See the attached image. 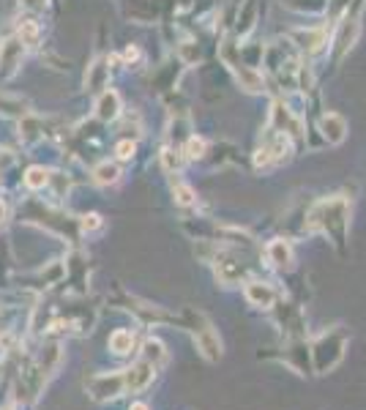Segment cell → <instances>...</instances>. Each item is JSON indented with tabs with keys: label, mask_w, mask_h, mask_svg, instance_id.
<instances>
[{
	"label": "cell",
	"mask_w": 366,
	"mask_h": 410,
	"mask_svg": "<svg viewBox=\"0 0 366 410\" xmlns=\"http://www.w3.org/2000/svg\"><path fill=\"white\" fill-rule=\"evenodd\" d=\"M104 74H107V66H104V60H96V66L91 69V74L85 77V82H88V88H91V91H96V88H101V82H104Z\"/></svg>",
	"instance_id": "cell-20"
},
{
	"label": "cell",
	"mask_w": 366,
	"mask_h": 410,
	"mask_svg": "<svg viewBox=\"0 0 366 410\" xmlns=\"http://www.w3.org/2000/svg\"><path fill=\"white\" fill-rule=\"evenodd\" d=\"M216 277H219L221 284H238L244 279V265L230 255H219L216 257Z\"/></svg>",
	"instance_id": "cell-9"
},
{
	"label": "cell",
	"mask_w": 366,
	"mask_h": 410,
	"mask_svg": "<svg viewBox=\"0 0 366 410\" xmlns=\"http://www.w3.org/2000/svg\"><path fill=\"white\" fill-rule=\"evenodd\" d=\"M3 410H14V408H3Z\"/></svg>",
	"instance_id": "cell-28"
},
{
	"label": "cell",
	"mask_w": 366,
	"mask_h": 410,
	"mask_svg": "<svg viewBox=\"0 0 366 410\" xmlns=\"http://www.w3.org/2000/svg\"><path fill=\"white\" fill-rule=\"evenodd\" d=\"M25 183H27V189H44L49 183V170H44V167H30L25 173Z\"/></svg>",
	"instance_id": "cell-16"
},
{
	"label": "cell",
	"mask_w": 366,
	"mask_h": 410,
	"mask_svg": "<svg viewBox=\"0 0 366 410\" xmlns=\"http://www.w3.org/2000/svg\"><path fill=\"white\" fill-rule=\"evenodd\" d=\"M25 8H33V11H41L47 6V0H22Z\"/></svg>",
	"instance_id": "cell-25"
},
{
	"label": "cell",
	"mask_w": 366,
	"mask_h": 410,
	"mask_svg": "<svg viewBox=\"0 0 366 410\" xmlns=\"http://www.w3.org/2000/svg\"><path fill=\"white\" fill-rule=\"evenodd\" d=\"M202 154H205V140H202V137H189V143H186V156H189V159H200Z\"/></svg>",
	"instance_id": "cell-21"
},
{
	"label": "cell",
	"mask_w": 366,
	"mask_h": 410,
	"mask_svg": "<svg viewBox=\"0 0 366 410\" xmlns=\"http://www.w3.org/2000/svg\"><path fill=\"white\" fill-rule=\"evenodd\" d=\"M118 115H121V96H118L115 91H104L96 102V118L98 121H104V124H110V121H115Z\"/></svg>",
	"instance_id": "cell-11"
},
{
	"label": "cell",
	"mask_w": 366,
	"mask_h": 410,
	"mask_svg": "<svg viewBox=\"0 0 366 410\" xmlns=\"http://www.w3.org/2000/svg\"><path fill=\"white\" fill-rule=\"evenodd\" d=\"M134 331H129V329H118L115 333H110V350L115 353V356H126V353H131L134 350Z\"/></svg>",
	"instance_id": "cell-12"
},
{
	"label": "cell",
	"mask_w": 366,
	"mask_h": 410,
	"mask_svg": "<svg viewBox=\"0 0 366 410\" xmlns=\"http://www.w3.org/2000/svg\"><path fill=\"white\" fill-rule=\"evenodd\" d=\"M39 36H41V30H39V25L33 20H25L22 25H20V41L22 44H39Z\"/></svg>",
	"instance_id": "cell-18"
},
{
	"label": "cell",
	"mask_w": 366,
	"mask_h": 410,
	"mask_svg": "<svg viewBox=\"0 0 366 410\" xmlns=\"http://www.w3.org/2000/svg\"><path fill=\"white\" fill-rule=\"evenodd\" d=\"M6 216H8V211H6V203L0 200V230L6 227Z\"/></svg>",
	"instance_id": "cell-26"
},
{
	"label": "cell",
	"mask_w": 366,
	"mask_h": 410,
	"mask_svg": "<svg viewBox=\"0 0 366 410\" xmlns=\"http://www.w3.org/2000/svg\"><path fill=\"white\" fill-rule=\"evenodd\" d=\"M82 230H96V227H101V216L98 213H88V216H82Z\"/></svg>",
	"instance_id": "cell-22"
},
{
	"label": "cell",
	"mask_w": 366,
	"mask_h": 410,
	"mask_svg": "<svg viewBox=\"0 0 366 410\" xmlns=\"http://www.w3.org/2000/svg\"><path fill=\"white\" fill-rule=\"evenodd\" d=\"M355 36H358V22H344L342 30H339V39H336V44H339V50H350L353 47V41H355Z\"/></svg>",
	"instance_id": "cell-17"
},
{
	"label": "cell",
	"mask_w": 366,
	"mask_h": 410,
	"mask_svg": "<svg viewBox=\"0 0 366 410\" xmlns=\"http://www.w3.org/2000/svg\"><path fill=\"white\" fill-rule=\"evenodd\" d=\"M22 55H25V44L20 39H8L0 44V74L3 77H11L20 63H22Z\"/></svg>",
	"instance_id": "cell-6"
},
{
	"label": "cell",
	"mask_w": 366,
	"mask_h": 410,
	"mask_svg": "<svg viewBox=\"0 0 366 410\" xmlns=\"http://www.w3.org/2000/svg\"><path fill=\"white\" fill-rule=\"evenodd\" d=\"M126 391H131V394H140V391H145L148 385L153 383V375H156V366L150 364V361L140 359L134 366H129L126 372Z\"/></svg>",
	"instance_id": "cell-5"
},
{
	"label": "cell",
	"mask_w": 366,
	"mask_h": 410,
	"mask_svg": "<svg viewBox=\"0 0 366 410\" xmlns=\"http://www.w3.org/2000/svg\"><path fill=\"white\" fill-rule=\"evenodd\" d=\"M115 154H118V159H131V156H134V143H129V140H123V143H118Z\"/></svg>",
	"instance_id": "cell-23"
},
{
	"label": "cell",
	"mask_w": 366,
	"mask_h": 410,
	"mask_svg": "<svg viewBox=\"0 0 366 410\" xmlns=\"http://www.w3.org/2000/svg\"><path fill=\"white\" fill-rule=\"evenodd\" d=\"M118 178H121V170L115 161H101L93 167V180L98 186H112V183H118Z\"/></svg>",
	"instance_id": "cell-13"
},
{
	"label": "cell",
	"mask_w": 366,
	"mask_h": 410,
	"mask_svg": "<svg viewBox=\"0 0 366 410\" xmlns=\"http://www.w3.org/2000/svg\"><path fill=\"white\" fill-rule=\"evenodd\" d=\"M344 345L347 336L342 331H325L318 342L312 345V361H315V372L325 375L328 369H334L344 359Z\"/></svg>",
	"instance_id": "cell-2"
},
{
	"label": "cell",
	"mask_w": 366,
	"mask_h": 410,
	"mask_svg": "<svg viewBox=\"0 0 366 410\" xmlns=\"http://www.w3.org/2000/svg\"><path fill=\"white\" fill-rule=\"evenodd\" d=\"M143 359L150 361L156 369L167 361V350H164V345L159 342V339H145V345H143Z\"/></svg>",
	"instance_id": "cell-15"
},
{
	"label": "cell",
	"mask_w": 366,
	"mask_h": 410,
	"mask_svg": "<svg viewBox=\"0 0 366 410\" xmlns=\"http://www.w3.org/2000/svg\"><path fill=\"white\" fill-rule=\"evenodd\" d=\"M266 257H268V263L273 268L287 271L293 265V246L285 238H273L268 246H266Z\"/></svg>",
	"instance_id": "cell-8"
},
{
	"label": "cell",
	"mask_w": 366,
	"mask_h": 410,
	"mask_svg": "<svg viewBox=\"0 0 366 410\" xmlns=\"http://www.w3.org/2000/svg\"><path fill=\"white\" fill-rule=\"evenodd\" d=\"M233 72H235V77L241 82V88L246 91H263V77L254 72V69H246V66H238V63H233Z\"/></svg>",
	"instance_id": "cell-14"
},
{
	"label": "cell",
	"mask_w": 366,
	"mask_h": 410,
	"mask_svg": "<svg viewBox=\"0 0 366 410\" xmlns=\"http://www.w3.org/2000/svg\"><path fill=\"white\" fill-rule=\"evenodd\" d=\"M244 296L246 301L257 309H270L276 304V290L268 282H246Z\"/></svg>",
	"instance_id": "cell-7"
},
{
	"label": "cell",
	"mask_w": 366,
	"mask_h": 410,
	"mask_svg": "<svg viewBox=\"0 0 366 410\" xmlns=\"http://www.w3.org/2000/svg\"><path fill=\"white\" fill-rule=\"evenodd\" d=\"M85 388L96 402H110V399H118L126 391V375L123 372H98L85 383Z\"/></svg>",
	"instance_id": "cell-3"
},
{
	"label": "cell",
	"mask_w": 366,
	"mask_h": 410,
	"mask_svg": "<svg viewBox=\"0 0 366 410\" xmlns=\"http://www.w3.org/2000/svg\"><path fill=\"white\" fill-rule=\"evenodd\" d=\"M347 222H350V205L344 197L320 200L309 211V227L322 230L336 246H344V241H347Z\"/></svg>",
	"instance_id": "cell-1"
},
{
	"label": "cell",
	"mask_w": 366,
	"mask_h": 410,
	"mask_svg": "<svg viewBox=\"0 0 366 410\" xmlns=\"http://www.w3.org/2000/svg\"><path fill=\"white\" fill-rule=\"evenodd\" d=\"M320 131H322V137H325L328 143L339 145L344 137H347V121H344L342 115H336V112H328V115H322V121H320Z\"/></svg>",
	"instance_id": "cell-10"
},
{
	"label": "cell",
	"mask_w": 366,
	"mask_h": 410,
	"mask_svg": "<svg viewBox=\"0 0 366 410\" xmlns=\"http://www.w3.org/2000/svg\"><path fill=\"white\" fill-rule=\"evenodd\" d=\"M131 410H148V405H143V402H134V405H131Z\"/></svg>",
	"instance_id": "cell-27"
},
{
	"label": "cell",
	"mask_w": 366,
	"mask_h": 410,
	"mask_svg": "<svg viewBox=\"0 0 366 410\" xmlns=\"http://www.w3.org/2000/svg\"><path fill=\"white\" fill-rule=\"evenodd\" d=\"M172 194H175V203L178 205H195L197 203L195 189H192V186H186V183H175Z\"/></svg>",
	"instance_id": "cell-19"
},
{
	"label": "cell",
	"mask_w": 366,
	"mask_h": 410,
	"mask_svg": "<svg viewBox=\"0 0 366 410\" xmlns=\"http://www.w3.org/2000/svg\"><path fill=\"white\" fill-rule=\"evenodd\" d=\"M162 159H164V167H167V170H178V167H181V159H178V156H175V151H164V156H162Z\"/></svg>",
	"instance_id": "cell-24"
},
{
	"label": "cell",
	"mask_w": 366,
	"mask_h": 410,
	"mask_svg": "<svg viewBox=\"0 0 366 410\" xmlns=\"http://www.w3.org/2000/svg\"><path fill=\"white\" fill-rule=\"evenodd\" d=\"M195 317V342H197V350L202 353V359L208 361H219L221 359V339L219 333H216V329L197 312V315H192Z\"/></svg>",
	"instance_id": "cell-4"
}]
</instances>
